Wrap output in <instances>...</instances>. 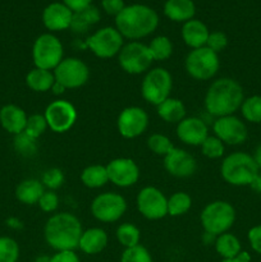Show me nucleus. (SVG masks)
<instances>
[{
	"label": "nucleus",
	"mask_w": 261,
	"mask_h": 262,
	"mask_svg": "<svg viewBox=\"0 0 261 262\" xmlns=\"http://www.w3.org/2000/svg\"><path fill=\"white\" fill-rule=\"evenodd\" d=\"M245 100L242 86L235 79L223 77L210 84L205 95V109L209 114L220 118L233 115Z\"/></svg>",
	"instance_id": "1"
},
{
	"label": "nucleus",
	"mask_w": 261,
	"mask_h": 262,
	"mask_svg": "<svg viewBox=\"0 0 261 262\" xmlns=\"http://www.w3.org/2000/svg\"><path fill=\"white\" fill-rule=\"evenodd\" d=\"M83 233L82 224L71 212H58L51 215L44 228V238L53 250L74 251L78 248Z\"/></svg>",
	"instance_id": "2"
},
{
	"label": "nucleus",
	"mask_w": 261,
	"mask_h": 262,
	"mask_svg": "<svg viewBox=\"0 0 261 262\" xmlns=\"http://www.w3.org/2000/svg\"><path fill=\"white\" fill-rule=\"evenodd\" d=\"M158 13L147 5H128L115 17V28L120 35L135 41L147 37L158 28Z\"/></svg>",
	"instance_id": "3"
},
{
	"label": "nucleus",
	"mask_w": 261,
	"mask_h": 262,
	"mask_svg": "<svg viewBox=\"0 0 261 262\" xmlns=\"http://www.w3.org/2000/svg\"><path fill=\"white\" fill-rule=\"evenodd\" d=\"M260 173L252 155L237 151L225 156L220 165L222 178L228 184L234 187L251 186L257 174Z\"/></svg>",
	"instance_id": "4"
},
{
	"label": "nucleus",
	"mask_w": 261,
	"mask_h": 262,
	"mask_svg": "<svg viewBox=\"0 0 261 262\" xmlns=\"http://www.w3.org/2000/svg\"><path fill=\"white\" fill-rule=\"evenodd\" d=\"M200 220L205 233L217 237L223 233H227L233 227L235 222V210L229 202L217 200L204 207Z\"/></svg>",
	"instance_id": "5"
},
{
	"label": "nucleus",
	"mask_w": 261,
	"mask_h": 262,
	"mask_svg": "<svg viewBox=\"0 0 261 262\" xmlns=\"http://www.w3.org/2000/svg\"><path fill=\"white\" fill-rule=\"evenodd\" d=\"M171 89H173L171 74L161 67L146 72L141 83V94L143 100L155 106L170 97Z\"/></svg>",
	"instance_id": "6"
},
{
	"label": "nucleus",
	"mask_w": 261,
	"mask_h": 262,
	"mask_svg": "<svg viewBox=\"0 0 261 262\" xmlns=\"http://www.w3.org/2000/svg\"><path fill=\"white\" fill-rule=\"evenodd\" d=\"M63 55V43L51 33H42L33 42L32 60L36 68L54 71L64 59Z\"/></svg>",
	"instance_id": "7"
},
{
	"label": "nucleus",
	"mask_w": 261,
	"mask_h": 262,
	"mask_svg": "<svg viewBox=\"0 0 261 262\" xmlns=\"http://www.w3.org/2000/svg\"><path fill=\"white\" fill-rule=\"evenodd\" d=\"M186 72L197 81H209L220 68L219 54L210 50L209 48L193 49L187 55L184 61Z\"/></svg>",
	"instance_id": "8"
},
{
	"label": "nucleus",
	"mask_w": 261,
	"mask_h": 262,
	"mask_svg": "<svg viewBox=\"0 0 261 262\" xmlns=\"http://www.w3.org/2000/svg\"><path fill=\"white\" fill-rule=\"evenodd\" d=\"M118 61L125 73L142 74L150 71L154 59L147 45L138 41H130L123 45L118 54Z\"/></svg>",
	"instance_id": "9"
},
{
	"label": "nucleus",
	"mask_w": 261,
	"mask_h": 262,
	"mask_svg": "<svg viewBox=\"0 0 261 262\" xmlns=\"http://www.w3.org/2000/svg\"><path fill=\"white\" fill-rule=\"evenodd\" d=\"M90 209L97 222L115 223L127 211V201L117 192H104L92 200Z\"/></svg>",
	"instance_id": "10"
},
{
	"label": "nucleus",
	"mask_w": 261,
	"mask_h": 262,
	"mask_svg": "<svg viewBox=\"0 0 261 262\" xmlns=\"http://www.w3.org/2000/svg\"><path fill=\"white\" fill-rule=\"evenodd\" d=\"M123 45V36L114 27L100 28L86 40L87 48L100 59H110L118 55Z\"/></svg>",
	"instance_id": "11"
},
{
	"label": "nucleus",
	"mask_w": 261,
	"mask_h": 262,
	"mask_svg": "<svg viewBox=\"0 0 261 262\" xmlns=\"http://www.w3.org/2000/svg\"><path fill=\"white\" fill-rule=\"evenodd\" d=\"M55 81L67 90L79 89L87 83L90 78V68L78 58H64L53 71Z\"/></svg>",
	"instance_id": "12"
},
{
	"label": "nucleus",
	"mask_w": 261,
	"mask_h": 262,
	"mask_svg": "<svg viewBox=\"0 0 261 262\" xmlns=\"http://www.w3.org/2000/svg\"><path fill=\"white\" fill-rule=\"evenodd\" d=\"M138 212L147 220H160L168 215V199L156 187H145L136 199Z\"/></svg>",
	"instance_id": "13"
},
{
	"label": "nucleus",
	"mask_w": 261,
	"mask_h": 262,
	"mask_svg": "<svg viewBox=\"0 0 261 262\" xmlns=\"http://www.w3.org/2000/svg\"><path fill=\"white\" fill-rule=\"evenodd\" d=\"M48 127L55 133H66L77 120V110L68 100L58 99L51 101L44 113Z\"/></svg>",
	"instance_id": "14"
},
{
	"label": "nucleus",
	"mask_w": 261,
	"mask_h": 262,
	"mask_svg": "<svg viewBox=\"0 0 261 262\" xmlns=\"http://www.w3.org/2000/svg\"><path fill=\"white\" fill-rule=\"evenodd\" d=\"M212 130L214 136H216L224 145H242L248 137L247 125L234 114L216 118L212 124Z\"/></svg>",
	"instance_id": "15"
},
{
	"label": "nucleus",
	"mask_w": 261,
	"mask_h": 262,
	"mask_svg": "<svg viewBox=\"0 0 261 262\" xmlns=\"http://www.w3.org/2000/svg\"><path fill=\"white\" fill-rule=\"evenodd\" d=\"M148 125V115L142 107L128 106L120 112L117 120L118 132L123 138L132 140L142 135Z\"/></svg>",
	"instance_id": "16"
},
{
	"label": "nucleus",
	"mask_w": 261,
	"mask_h": 262,
	"mask_svg": "<svg viewBox=\"0 0 261 262\" xmlns=\"http://www.w3.org/2000/svg\"><path fill=\"white\" fill-rule=\"evenodd\" d=\"M109 182L120 188L135 186L140 179V168L129 158H117L106 165Z\"/></svg>",
	"instance_id": "17"
},
{
	"label": "nucleus",
	"mask_w": 261,
	"mask_h": 262,
	"mask_svg": "<svg viewBox=\"0 0 261 262\" xmlns=\"http://www.w3.org/2000/svg\"><path fill=\"white\" fill-rule=\"evenodd\" d=\"M164 168L176 178H189L196 173L197 163L196 159L186 150L174 147L164 156Z\"/></svg>",
	"instance_id": "18"
},
{
	"label": "nucleus",
	"mask_w": 261,
	"mask_h": 262,
	"mask_svg": "<svg viewBox=\"0 0 261 262\" xmlns=\"http://www.w3.org/2000/svg\"><path fill=\"white\" fill-rule=\"evenodd\" d=\"M209 136L206 123L197 117L184 118L177 124V137L184 145L201 146Z\"/></svg>",
	"instance_id": "19"
},
{
	"label": "nucleus",
	"mask_w": 261,
	"mask_h": 262,
	"mask_svg": "<svg viewBox=\"0 0 261 262\" xmlns=\"http://www.w3.org/2000/svg\"><path fill=\"white\" fill-rule=\"evenodd\" d=\"M73 12L63 3H51L44 9L42 22L49 31H64L71 27Z\"/></svg>",
	"instance_id": "20"
},
{
	"label": "nucleus",
	"mask_w": 261,
	"mask_h": 262,
	"mask_svg": "<svg viewBox=\"0 0 261 262\" xmlns=\"http://www.w3.org/2000/svg\"><path fill=\"white\" fill-rule=\"evenodd\" d=\"M27 114L22 107L8 104L0 109V124L10 135H19L25 132L27 124Z\"/></svg>",
	"instance_id": "21"
},
{
	"label": "nucleus",
	"mask_w": 261,
	"mask_h": 262,
	"mask_svg": "<svg viewBox=\"0 0 261 262\" xmlns=\"http://www.w3.org/2000/svg\"><path fill=\"white\" fill-rule=\"evenodd\" d=\"M109 238L101 228H90L83 230L79 239L78 248L86 255H97L106 248Z\"/></svg>",
	"instance_id": "22"
},
{
	"label": "nucleus",
	"mask_w": 261,
	"mask_h": 262,
	"mask_svg": "<svg viewBox=\"0 0 261 262\" xmlns=\"http://www.w3.org/2000/svg\"><path fill=\"white\" fill-rule=\"evenodd\" d=\"M181 35L184 43L193 50V49L206 46V41L210 32L204 22L199 19H191L184 23Z\"/></svg>",
	"instance_id": "23"
},
{
	"label": "nucleus",
	"mask_w": 261,
	"mask_h": 262,
	"mask_svg": "<svg viewBox=\"0 0 261 262\" xmlns=\"http://www.w3.org/2000/svg\"><path fill=\"white\" fill-rule=\"evenodd\" d=\"M196 7L192 0H166L164 14L174 22H188L193 19Z\"/></svg>",
	"instance_id": "24"
},
{
	"label": "nucleus",
	"mask_w": 261,
	"mask_h": 262,
	"mask_svg": "<svg viewBox=\"0 0 261 262\" xmlns=\"http://www.w3.org/2000/svg\"><path fill=\"white\" fill-rule=\"evenodd\" d=\"M45 192V187L37 179H25L20 182L15 188V197L23 205H32L38 204L41 196Z\"/></svg>",
	"instance_id": "25"
},
{
	"label": "nucleus",
	"mask_w": 261,
	"mask_h": 262,
	"mask_svg": "<svg viewBox=\"0 0 261 262\" xmlns=\"http://www.w3.org/2000/svg\"><path fill=\"white\" fill-rule=\"evenodd\" d=\"M156 107H158V115L166 123L178 124L186 118V106L182 100L176 97H168Z\"/></svg>",
	"instance_id": "26"
},
{
	"label": "nucleus",
	"mask_w": 261,
	"mask_h": 262,
	"mask_svg": "<svg viewBox=\"0 0 261 262\" xmlns=\"http://www.w3.org/2000/svg\"><path fill=\"white\" fill-rule=\"evenodd\" d=\"M26 83L35 92H48L53 89L55 83V77H54L53 71H46V69L35 67L26 76Z\"/></svg>",
	"instance_id": "27"
},
{
	"label": "nucleus",
	"mask_w": 261,
	"mask_h": 262,
	"mask_svg": "<svg viewBox=\"0 0 261 262\" xmlns=\"http://www.w3.org/2000/svg\"><path fill=\"white\" fill-rule=\"evenodd\" d=\"M81 182L84 187L91 189H97L104 187L109 182V176H107L106 165H95L86 166L81 173Z\"/></svg>",
	"instance_id": "28"
},
{
	"label": "nucleus",
	"mask_w": 261,
	"mask_h": 262,
	"mask_svg": "<svg viewBox=\"0 0 261 262\" xmlns=\"http://www.w3.org/2000/svg\"><path fill=\"white\" fill-rule=\"evenodd\" d=\"M215 250L217 255L223 257V260H229V258H235L238 253L242 251L240 239L232 233L227 232L217 235L215 239Z\"/></svg>",
	"instance_id": "29"
},
{
	"label": "nucleus",
	"mask_w": 261,
	"mask_h": 262,
	"mask_svg": "<svg viewBox=\"0 0 261 262\" xmlns=\"http://www.w3.org/2000/svg\"><path fill=\"white\" fill-rule=\"evenodd\" d=\"M100 20V13L97 8L90 5L89 8L83 9L82 12L73 13L72 18L71 30L76 33H84L90 28V26L95 25Z\"/></svg>",
	"instance_id": "30"
},
{
	"label": "nucleus",
	"mask_w": 261,
	"mask_h": 262,
	"mask_svg": "<svg viewBox=\"0 0 261 262\" xmlns=\"http://www.w3.org/2000/svg\"><path fill=\"white\" fill-rule=\"evenodd\" d=\"M117 239L124 248H132L140 245L141 232L132 223H123L117 228Z\"/></svg>",
	"instance_id": "31"
},
{
	"label": "nucleus",
	"mask_w": 261,
	"mask_h": 262,
	"mask_svg": "<svg viewBox=\"0 0 261 262\" xmlns=\"http://www.w3.org/2000/svg\"><path fill=\"white\" fill-rule=\"evenodd\" d=\"M151 56L156 61L168 60L173 54V43L166 36H156L148 43Z\"/></svg>",
	"instance_id": "32"
},
{
	"label": "nucleus",
	"mask_w": 261,
	"mask_h": 262,
	"mask_svg": "<svg viewBox=\"0 0 261 262\" xmlns=\"http://www.w3.org/2000/svg\"><path fill=\"white\" fill-rule=\"evenodd\" d=\"M240 110L246 122L253 124L261 123V95L245 97Z\"/></svg>",
	"instance_id": "33"
},
{
	"label": "nucleus",
	"mask_w": 261,
	"mask_h": 262,
	"mask_svg": "<svg viewBox=\"0 0 261 262\" xmlns=\"http://www.w3.org/2000/svg\"><path fill=\"white\" fill-rule=\"evenodd\" d=\"M192 207V199L186 192H176L168 199V215L177 217L187 214Z\"/></svg>",
	"instance_id": "34"
},
{
	"label": "nucleus",
	"mask_w": 261,
	"mask_h": 262,
	"mask_svg": "<svg viewBox=\"0 0 261 262\" xmlns=\"http://www.w3.org/2000/svg\"><path fill=\"white\" fill-rule=\"evenodd\" d=\"M14 150L23 158H32L38 151L37 140L28 136L26 132L19 133L14 136Z\"/></svg>",
	"instance_id": "35"
},
{
	"label": "nucleus",
	"mask_w": 261,
	"mask_h": 262,
	"mask_svg": "<svg viewBox=\"0 0 261 262\" xmlns=\"http://www.w3.org/2000/svg\"><path fill=\"white\" fill-rule=\"evenodd\" d=\"M147 147L155 155L166 156L176 146L166 136L161 135V133H154L147 138Z\"/></svg>",
	"instance_id": "36"
},
{
	"label": "nucleus",
	"mask_w": 261,
	"mask_h": 262,
	"mask_svg": "<svg viewBox=\"0 0 261 262\" xmlns=\"http://www.w3.org/2000/svg\"><path fill=\"white\" fill-rule=\"evenodd\" d=\"M19 246L13 238L0 237V262H17Z\"/></svg>",
	"instance_id": "37"
},
{
	"label": "nucleus",
	"mask_w": 261,
	"mask_h": 262,
	"mask_svg": "<svg viewBox=\"0 0 261 262\" xmlns=\"http://www.w3.org/2000/svg\"><path fill=\"white\" fill-rule=\"evenodd\" d=\"M225 146L216 136H207L201 145L202 155L207 159H220L224 155Z\"/></svg>",
	"instance_id": "38"
},
{
	"label": "nucleus",
	"mask_w": 261,
	"mask_h": 262,
	"mask_svg": "<svg viewBox=\"0 0 261 262\" xmlns=\"http://www.w3.org/2000/svg\"><path fill=\"white\" fill-rule=\"evenodd\" d=\"M48 123H46L44 114H32L28 117L25 132L27 133L28 136H31V137L37 140L38 137H41V136L45 133V130L48 129Z\"/></svg>",
	"instance_id": "39"
},
{
	"label": "nucleus",
	"mask_w": 261,
	"mask_h": 262,
	"mask_svg": "<svg viewBox=\"0 0 261 262\" xmlns=\"http://www.w3.org/2000/svg\"><path fill=\"white\" fill-rule=\"evenodd\" d=\"M120 262H154L146 247L138 245L132 248H125L120 256Z\"/></svg>",
	"instance_id": "40"
},
{
	"label": "nucleus",
	"mask_w": 261,
	"mask_h": 262,
	"mask_svg": "<svg viewBox=\"0 0 261 262\" xmlns=\"http://www.w3.org/2000/svg\"><path fill=\"white\" fill-rule=\"evenodd\" d=\"M64 181V173L59 168H50L42 174V179H41V183L44 184L45 188H48L49 191H55V189L60 188L63 186Z\"/></svg>",
	"instance_id": "41"
},
{
	"label": "nucleus",
	"mask_w": 261,
	"mask_h": 262,
	"mask_svg": "<svg viewBox=\"0 0 261 262\" xmlns=\"http://www.w3.org/2000/svg\"><path fill=\"white\" fill-rule=\"evenodd\" d=\"M228 45V37L224 32L222 31H215L211 32L207 37L206 41V48H209L210 50L215 51L216 54H219L220 51L224 50Z\"/></svg>",
	"instance_id": "42"
},
{
	"label": "nucleus",
	"mask_w": 261,
	"mask_h": 262,
	"mask_svg": "<svg viewBox=\"0 0 261 262\" xmlns=\"http://www.w3.org/2000/svg\"><path fill=\"white\" fill-rule=\"evenodd\" d=\"M38 206L44 212H54L59 206V196L55 193V191H45L38 201Z\"/></svg>",
	"instance_id": "43"
},
{
	"label": "nucleus",
	"mask_w": 261,
	"mask_h": 262,
	"mask_svg": "<svg viewBox=\"0 0 261 262\" xmlns=\"http://www.w3.org/2000/svg\"><path fill=\"white\" fill-rule=\"evenodd\" d=\"M247 239L253 252L261 255V225H255L248 230Z\"/></svg>",
	"instance_id": "44"
},
{
	"label": "nucleus",
	"mask_w": 261,
	"mask_h": 262,
	"mask_svg": "<svg viewBox=\"0 0 261 262\" xmlns=\"http://www.w3.org/2000/svg\"><path fill=\"white\" fill-rule=\"evenodd\" d=\"M101 5L106 14L114 15V17H117L125 8L123 0H101Z\"/></svg>",
	"instance_id": "45"
},
{
	"label": "nucleus",
	"mask_w": 261,
	"mask_h": 262,
	"mask_svg": "<svg viewBox=\"0 0 261 262\" xmlns=\"http://www.w3.org/2000/svg\"><path fill=\"white\" fill-rule=\"evenodd\" d=\"M50 262H81L74 251H58L50 257Z\"/></svg>",
	"instance_id": "46"
},
{
	"label": "nucleus",
	"mask_w": 261,
	"mask_h": 262,
	"mask_svg": "<svg viewBox=\"0 0 261 262\" xmlns=\"http://www.w3.org/2000/svg\"><path fill=\"white\" fill-rule=\"evenodd\" d=\"M91 2L92 0H63V4H66L73 13H78L89 8Z\"/></svg>",
	"instance_id": "47"
},
{
	"label": "nucleus",
	"mask_w": 261,
	"mask_h": 262,
	"mask_svg": "<svg viewBox=\"0 0 261 262\" xmlns=\"http://www.w3.org/2000/svg\"><path fill=\"white\" fill-rule=\"evenodd\" d=\"M253 160H255L256 165H257L258 170H261V145H258L257 147L255 148V152L252 155Z\"/></svg>",
	"instance_id": "48"
},
{
	"label": "nucleus",
	"mask_w": 261,
	"mask_h": 262,
	"mask_svg": "<svg viewBox=\"0 0 261 262\" xmlns=\"http://www.w3.org/2000/svg\"><path fill=\"white\" fill-rule=\"evenodd\" d=\"M250 187L253 189V191L257 192V193H261V173L257 174V177H256L255 181L251 183Z\"/></svg>",
	"instance_id": "49"
},
{
	"label": "nucleus",
	"mask_w": 261,
	"mask_h": 262,
	"mask_svg": "<svg viewBox=\"0 0 261 262\" xmlns=\"http://www.w3.org/2000/svg\"><path fill=\"white\" fill-rule=\"evenodd\" d=\"M7 224L8 227L13 228V229H20V228L23 227V224L17 219V217H10V219H8Z\"/></svg>",
	"instance_id": "50"
},
{
	"label": "nucleus",
	"mask_w": 261,
	"mask_h": 262,
	"mask_svg": "<svg viewBox=\"0 0 261 262\" xmlns=\"http://www.w3.org/2000/svg\"><path fill=\"white\" fill-rule=\"evenodd\" d=\"M235 258H237V260L240 262H251L250 253L246 252V251H241V252L238 253V256Z\"/></svg>",
	"instance_id": "51"
},
{
	"label": "nucleus",
	"mask_w": 261,
	"mask_h": 262,
	"mask_svg": "<svg viewBox=\"0 0 261 262\" xmlns=\"http://www.w3.org/2000/svg\"><path fill=\"white\" fill-rule=\"evenodd\" d=\"M66 87L64 86H61L60 83H58V82L55 81V83H54V86H53V89H51V91L54 92V95H61V94H64V92H66Z\"/></svg>",
	"instance_id": "52"
},
{
	"label": "nucleus",
	"mask_w": 261,
	"mask_h": 262,
	"mask_svg": "<svg viewBox=\"0 0 261 262\" xmlns=\"http://www.w3.org/2000/svg\"><path fill=\"white\" fill-rule=\"evenodd\" d=\"M33 262H50V257L46 255H41V256H38V257H36Z\"/></svg>",
	"instance_id": "53"
},
{
	"label": "nucleus",
	"mask_w": 261,
	"mask_h": 262,
	"mask_svg": "<svg viewBox=\"0 0 261 262\" xmlns=\"http://www.w3.org/2000/svg\"><path fill=\"white\" fill-rule=\"evenodd\" d=\"M222 262H240L237 258H229V260H223Z\"/></svg>",
	"instance_id": "54"
},
{
	"label": "nucleus",
	"mask_w": 261,
	"mask_h": 262,
	"mask_svg": "<svg viewBox=\"0 0 261 262\" xmlns=\"http://www.w3.org/2000/svg\"><path fill=\"white\" fill-rule=\"evenodd\" d=\"M0 109H2V107H0Z\"/></svg>",
	"instance_id": "55"
}]
</instances>
